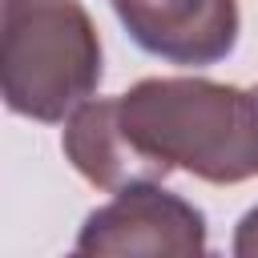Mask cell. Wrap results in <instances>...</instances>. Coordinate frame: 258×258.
<instances>
[{"mask_svg": "<svg viewBox=\"0 0 258 258\" xmlns=\"http://www.w3.org/2000/svg\"><path fill=\"white\" fill-rule=\"evenodd\" d=\"M60 149H64L69 165L89 185L109 189V194H121L129 185H149V181H165L169 177L125 133L121 113H117V97H89L64 121Z\"/></svg>", "mask_w": 258, "mask_h": 258, "instance_id": "5", "label": "cell"}, {"mask_svg": "<svg viewBox=\"0 0 258 258\" xmlns=\"http://www.w3.org/2000/svg\"><path fill=\"white\" fill-rule=\"evenodd\" d=\"M234 258H258V206L242 214L238 230H234Z\"/></svg>", "mask_w": 258, "mask_h": 258, "instance_id": "6", "label": "cell"}, {"mask_svg": "<svg viewBox=\"0 0 258 258\" xmlns=\"http://www.w3.org/2000/svg\"><path fill=\"white\" fill-rule=\"evenodd\" d=\"M206 214L161 181L121 189L77 234V254H206Z\"/></svg>", "mask_w": 258, "mask_h": 258, "instance_id": "3", "label": "cell"}, {"mask_svg": "<svg viewBox=\"0 0 258 258\" xmlns=\"http://www.w3.org/2000/svg\"><path fill=\"white\" fill-rule=\"evenodd\" d=\"M101 36L81 0L0 4V89L16 117L60 125L101 85Z\"/></svg>", "mask_w": 258, "mask_h": 258, "instance_id": "2", "label": "cell"}, {"mask_svg": "<svg viewBox=\"0 0 258 258\" xmlns=\"http://www.w3.org/2000/svg\"><path fill=\"white\" fill-rule=\"evenodd\" d=\"M129 40L181 69H206L238 44V0H109Z\"/></svg>", "mask_w": 258, "mask_h": 258, "instance_id": "4", "label": "cell"}, {"mask_svg": "<svg viewBox=\"0 0 258 258\" xmlns=\"http://www.w3.org/2000/svg\"><path fill=\"white\" fill-rule=\"evenodd\" d=\"M250 93H254V101H258V85H254V89H250Z\"/></svg>", "mask_w": 258, "mask_h": 258, "instance_id": "7", "label": "cell"}, {"mask_svg": "<svg viewBox=\"0 0 258 258\" xmlns=\"http://www.w3.org/2000/svg\"><path fill=\"white\" fill-rule=\"evenodd\" d=\"M133 145L165 173L185 169L210 185L258 173V101L210 77H145L117 97Z\"/></svg>", "mask_w": 258, "mask_h": 258, "instance_id": "1", "label": "cell"}]
</instances>
